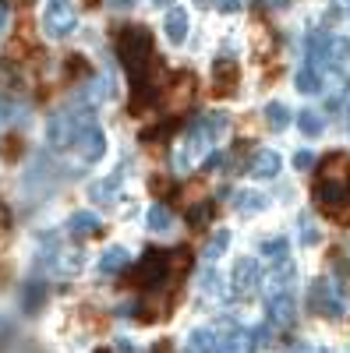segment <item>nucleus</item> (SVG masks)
<instances>
[{"instance_id":"1","label":"nucleus","mask_w":350,"mask_h":353,"mask_svg":"<svg viewBox=\"0 0 350 353\" xmlns=\"http://www.w3.org/2000/svg\"><path fill=\"white\" fill-rule=\"evenodd\" d=\"M311 198L326 216L350 223V156L347 152H329L318 163V181L311 188Z\"/></svg>"},{"instance_id":"2","label":"nucleus","mask_w":350,"mask_h":353,"mask_svg":"<svg viewBox=\"0 0 350 353\" xmlns=\"http://www.w3.org/2000/svg\"><path fill=\"white\" fill-rule=\"evenodd\" d=\"M113 46H117V57H121V64H124L131 85L153 78L149 74L153 61H156V57H153V32L145 25H121L113 32Z\"/></svg>"},{"instance_id":"3","label":"nucleus","mask_w":350,"mask_h":353,"mask_svg":"<svg viewBox=\"0 0 350 353\" xmlns=\"http://www.w3.org/2000/svg\"><path fill=\"white\" fill-rule=\"evenodd\" d=\"M230 128L226 113H202L188 124L184 131V141H181V156H177V170H191V166H202L206 152L213 149V141L223 138Z\"/></svg>"},{"instance_id":"4","label":"nucleus","mask_w":350,"mask_h":353,"mask_svg":"<svg viewBox=\"0 0 350 353\" xmlns=\"http://www.w3.org/2000/svg\"><path fill=\"white\" fill-rule=\"evenodd\" d=\"M308 304L315 314H322V318H343L347 314V293L336 279H315L311 290H308Z\"/></svg>"},{"instance_id":"5","label":"nucleus","mask_w":350,"mask_h":353,"mask_svg":"<svg viewBox=\"0 0 350 353\" xmlns=\"http://www.w3.org/2000/svg\"><path fill=\"white\" fill-rule=\"evenodd\" d=\"M85 113V110H81ZM78 110H57L50 117V124H46V141L53 145V149H68V145H75V134L78 128L89 121V117H81Z\"/></svg>"},{"instance_id":"6","label":"nucleus","mask_w":350,"mask_h":353,"mask_svg":"<svg viewBox=\"0 0 350 353\" xmlns=\"http://www.w3.org/2000/svg\"><path fill=\"white\" fill-rule=\"evenodd\" d=\"M170 251H145V258L138 261V269H135V286H145V290H153V286H163L170 279Z\"/></svg>"},{"instance_id":"7","label":"nucleus","mask_w":350,"mask_h":353,"mask_svg":"<svg viewBox=\"0 0 350 353\" xmlns=\"http://www.w3.org/2000/svg\"><path fill=\"white\" fill-rule=\"evenodd\" d=\"M78 28V11L68 4V0H53V4L43 11V32L50 39H68Z\"/></svg>"},{"instance_id":"8","label":"nucleus","mask_w":350,"mask_h":353,"mask_svg":"<svg viewBox=\"0 0 350 353\" xmlns=\"http://www.w3.org/2000/svg\"><path fill=\"white\" fill-rule=\"evenodd\" d=\"M75 145H78V156H81V163H99L103 159V152H106V138H103V131H99V124L96 121H85L81 128H78V134H75Z\"/></svg>"},{"instance_id":"9","label":"nucleus","mask_w":350,"mask_h":353,"mask_svg":"<svg viewBox=\"0 0 350 353\" xmlns=\"http://www.w3.org/2000/svg\"><path fill=\"white\" fill-rule=\"evenodd\" d=\"M262 283V272H258V261L255 258H237L233 265V293L237 297H251Z\"/></svg>"},{"instance_id":"10","label":"nucleus","mask_w":350,"mask_h":353,"mask_svg":"<svg viewBox=\"0 0 350 353\" xmlns=\"http://www.w3.org/2000/svg\"><path fill=\"white\" fill-rule=\"evenodd\" d=\"M106 99H110V78H106V74H99V78L89 74V81H81L78 96H75L78 110H96V106L106 103Z\"/></svg>"},{"instance_id":"11","label":"nucleus","mask_w":350,"mask_h":353,"mask_svg":"<svg viewBox=\"0 0 350 353\" xmlns=\"http://www.w3.org/2000/svg\"><path fill=\"white\" fill-rule=\"evenodd\" d=\"M237 78H241V68L233 57H220L213 64V92L216 96H230L233 88H237Z\"/></svg>"},{"instance_id":"12","label":"nucleus","mask_w":350,"mask_h":353,"mask_svg":"<svg viewBox=\"0 0 350 353\" xmlns=\"http://www.w3.org/2000/svg\"><path fill=\"white\" fill-rule=\"evenodd\" d=\"M294 318H298V304H294V297H290V290L273 293L269 297V325L286 329V325H294Z\"/></svg>"},{"instance_id":"13","label":"nucleus","mask_w":350,"mask_h":353,"mask_svg":"<svg viewBox=\"0 0 350 353\" xmlns=\"http://www.w3.org/2000/svg\"><path fill=\"white\" fill-rule=\"evenodd\" d=\"M280 166H283V159L273 149H258L248 163V173L255 176V181H273V176H280Z\"/></svg>"},{"instance_id":"14","label":"nucleus","mask_w":350,"mask_h":353,"mask_svg":"<svg viewBox=\"0 0 350 353\" xmlns=\"http://www.w3.org/2000/svg\"><path fill=\"white\" fill-rule=\"evenodd\" d=\"M258 343H255V332L248 329H237V325H230L226 336L220 339V353H255Z\"/></svg>"},{"instance_id":"15","label":"nucleus","mask_w":350,"mask_h":353,"mask_svg":"<svg viewBox=\"0 0 350 353\" xmlns=\"http://www.w3.org/2000/svg\"><path fill=\"white\" fill-rule=\"evenodd\" d=\"M103 230V219L96 216V212H89V209H78V212H71V219H68V233L71 237H96V233Z\"/></svg>"},{"instance_id":"16","label":"nucleus","mask_w":350,"mask_h":353,"mask_svg":"<svg viewBox=\"0 0 350 353\" xmlns=\"http://www.w3.org/2000/svg\"><path fill=\"white\" fill-rule=\"evenodd\" d=\"M294 261L290 258H283V261H276L273 265V272H269V279H266V297H273V293H286L290 290V283H294Z\"/></svg>"},{"instance_id":"17","label":"nucleus","mask_w":350,"mask_h":353,"mask_svg":"<svg viewBox=\"0 0 350 353\" xmlns=\"http://www.w3.org/2000/svg\"><path fill=\"white\" fill-rule=\"evenodd\" d=\"M347 64H350V39L347 36H329L326 39V68L343 71Z\"/></svg>"},{"instance_id":"18","label":"nucleus","mask_w":350,"mask_h":353,"mask_svg":"<svg viewBox=\"0 0 350 353\" xmlns=\"http://www.w3.org/2000/svg\"><path fill=\"white\" fill-rule=\"evenodd\" d=\"M163 32H166V39H170L173 46H181V43L188 39V11L170 8L166 18H163Z\"/></svg>"},{"instance_id":"19","label":"nucleus","mask_w":350,"mask_h":353,"mask_svg":"<svg viewBox=\"0 0 350 353\" xmlns=\"http://www.w3.org/2000/svg\"><path fill=\"white\" fill-rule=\"evenodd\" d=\"M128 265H131L128 248H121V244H110V248L103 251V258H99V272H103V276H117V272H124Z\"/></svg>"},{"instance_id":"20","label":"nucleus","mask_w":350,"mask_h":353,"mask_svg":"<svg viewBox=\"0 0 350 353\" xmlns=\"http://www.w3.org/2000/svg\"><path fill=\"white\" fill-rule=\"evenodd\" d=\"M170 85H177V92H173V88H170V106L173 110H181V106H188L191 99H195V74H177V78H173Z\"/></svg>"},{"instance_id":"21","label":"nucleus","mask_w":350,"mask_h":353,"mask_svg":"<svg viewBox=\"0 0 350 353\" xmlns=\"http://www.w3.org/2000/svg\"><path fill=\"white\" fill-rule=\"evenodd\" d=\"M233 209H237L241 216H258L269 209V198L258 194V191H237V201H233Z\"/></svg>"},{"instance_id":"22","label":"nucleus","mask_w":350,"mask_h":353,"mask_svg":"<svg viewBox=\"0 0 350 353\" xmlns=\"http://www.w3.org/2000/svg\"><path fill=\"white\" fill-rule=\"evenodd\" d=\"M213 216H216V201H209V198H202V201H195L191 209H188V226L191 230H206L209 223H213Z\"/></svg>"},{"instance_id":"23","label":"nucleus","mask_w":350,"mask_h":353,"mask_svg":"<svg viewBox=\"0 0 350 353\" xmlns=\"http://www.w3.org/2000/svg\"><path fill=\"white\" fill-rule=\"evenodd\" d=\"M184 353H220V339L213 329H195L188 336V350Z\"/></svg>"},{"instance_id":"24","label":"nucleus","mask_w":350,"mask_h":353,"mask_svg":"<svg viewBox=\"0 0 350 353\" xmlns=\"http://www.w3.org/2000/svg\"><path fill=\"white\" fill-rule=\"evenodd\" d=\"M145 226H149L153 233H170L173 230V216H170V209L163 201L149 205V212H145Z\"/></svg>"},{"instance_id":"25","label":"nucleus","mask_w":350,"mask_h":353,"mask_svg":"<svg viewBox=\"0 0 350 353\" xmlns=\"http://www.w3.org/2000/svg\"><path fill=\"white\" fill-rule=\"evenodd\" d=\"M46 304V286L36 279V283H25V290H21V307L28 311V314H36L39 307Z\"/></svg>"},{"instance_id":"26","label":"nucleus","mask_w":350,"mask_h":353,"mask_svg":"<svg viewBox=\"0 0 350 353\" xmlns=\"http://www.w3.org/2000/svg\"><path fill=\"white\" fill-rule=\"evenodd\" d=\"M121 181H124V173L113 170V176H106V181H99V184L89 188V198L93 201H117L113 194H117V188H121Z\"/></svg>"},{"instance_id":"27","label":"nucleus","mask_w":350,"mask_h":353,"mask_svg":"<svg viewBox=\"0 0 350 353\" xmlns=\"http://www.w3.org/2000/svg\"><path fill=\"white\" fill-rule=\"evenodd\" d=\"M294 85H298V92H304V96H315V92H322V74H318L311 64H304V68L298 71Z\"/></svg>"},{"instance_id":"28","label":"nucleus","mask_w":350,"mask_h":353,"mask_svg":"<svg viewBox=\"0 0 350 353\" xmlns=\"http://www.w3.org/2000/svg\"><path fill=\"white\" fill-rule=\"evenodd\" d=\"M298 128L304 138H318L326 131V121H322V113H315V110H301L298 113Z\"/></svg>"},{"instance_id":"29","label":"nucleus","mask_w":350,"mask_h":353,"mask_svg":"<svg viewBox=\"0 0 350 353\" xmlns=\"http://www.w3.org/2000/svg\"><path fill=\"white\" fill-rule=\"evenodd\" d=\"M290 106L286 103H269L266 106V124H269V131H286V124H290Z\"/></svg>"},{"instance_id":"30","label":"nucleus","mask_w":350,"mask_h":353,"mask_svg":"<svg viewBox=\"0 0 350 353\" xmlns=\"http://www.w3.org/2000/svg\"><path fill=\"white\" fill-rule=\"evenodd\" d=\"M226 248H230V230H216V233H213V241L206 244V251H202V258H206V261L213 265V261H216Z\"/></svg>"},{"instance_id":"31","label":"nucleus","mask_w":350,"mask_h":353,"mask_svg":"<svg viewBox=\"0 0 350 353\" xmlns=\"http://www.w3.org/2000/svg\"><path fill=\"white\" fill-rule=\"evenodd\" d=\"M262 254H266V258L276 265V261L290 258V244H286L283 237H276V241H266V244H262Z\"/></svg>"},{"instance_id":"32","label":"nucleus","mask_w":350,"mask_h":353,"mask_svg":"<svg viewBox=\"0 0 350 353\" xmlns=\"http://www.w3.org/2000/svg\"><path fill=\"white\" fill-rule=\"evenodd\" d=\"M198 290L202 293H206V297H220V276H216V269H213V265H209V269L206 272H202V279H198Z\"/></svg>"},{"instance_id":"33","label":"nucleus","mask_w":350,"mask_h":353,"mask_svg":"<svg viewBox=\"0 0 350 353\" xmlns=\"http://www.w3.org/2000/svg\"><path fill=\"white\" fill-rule=\"evenodd\" d=\"M301 244H304V248H315V244H318V226H315V219H311L308 212L301 216Z\"/></svg>"},{"instance_id":"34","label":"nucleus","mask_w":350,"mask_h":353,"mask_svg":"<svg viewBox=\"0 0 350 353\" xmlns=\"http://www.w3.org/2000/svg\"><path fill=\"white\" fill-rule=\"evenodd\" d=\"M64 71H68V78H75V74H85V71H89V64H85L81 57L75 53V57H68V64H64Z\"/></svg>"},{"instance_id":"35","label":"nucleus","mask_w":350,"mask_h":353,"mask_svg":"<svg viewBox=\"0 0 350 353\" xmlns=\"http://www.w3.org/2000/svg\"><path fill=\"white\" fill-rule=\"evenodd\" d=\"M269 339H273V325H258L255 329V343L258 346H269Z\"/></svg>"},{"instance_id":"36","label":"nucleus","mask_w":350,"mask_h":353,"mask_svg":"<svg viewBox=\"0 0 350 353\" xmlns=\"http://www.w3.org/2000/svg\"><path fill=\"white\" fill-rule=\"evenodd\" d=\"M213 4H216L223 14H230V11H241V4H244V0H213Z\"/></svg>"},{"instance_id":"37","label":"nucleus","mask_w":350,"mask_h":353,"mask_svg":"<svg viewBox=\"0 0 350 353\" xmlns=\"http://www.w3.org/2000/svg\"><path fill=\"white\" fill-rule=\"evenodd\" d=\"M294 166H298V170H311V166H315V156H311V152H298V156H294Z\"/></svg>"},{"instance_id":"38","label":"nucleus","mask_w":350,"mask_h":353,"mask_svg":"<svg viewBox=\"0 0 350 353\" xmlns=\"http://www.w3.org/2000/svg\"><path fill=\"white\" fill-rule=\"evenodd\" d=\"M113 353H142V350H138L131 339H117V343H113Z\"/></svg>"},{"instance_id":"39","label":"nucleus","mask_w":350,"mask_h":353,"mask_svg":"<svg viewBox=\"0 0 350 353\" xmlns=\"http://www.w3.org/2000/svg\"><path fill=\"white\" fill-rule=\"evenodd\" d=\"M8 21H11V8H8V0H0V36H4Z\"/></svg>"},{"instance_id":"40","label":"nucleus","mask_w":350,"mask_h":353,"mask_svg":"<svg viewBox=\"0 0 350 353\" xmlns=\"http://www.w3.org/2000/svg\"><path fill=\"white\" fill-rule=\"evenodd\" d=\"M135 0H110V11H131Z\"/></svg>"},{"instance_id":"41","label":"nucleus","mask_w":350,"mask_h":353,"mask_svg":"<svg viewBox=\"0 0 350 353\" xmlns=\"http://www.w3.org/2000/svg\"><path fill=\"white\" fill-rule=\"evenodd\" d=\"M286 353H326V350H318V346H304V343H298V346H290Z\"/></svg>"},{"instance_id":"42","label":"nucleus","mask_w":350,"mask_h":353,"mask_svg":"<svg viewBox=\"0 0 350 353\" xmlns=\"http://www.w3.org/2000/svg\"><path fill=\"white\" fill-rule=\"evenodd\" d=\"M333 8L336 11H350V0H333Z\"/></svg>"},{"instance_id":"43","label":"nucleus","mask_w":350,"mask_h":353,"mask_svg":"<svg viewBox=\"0 0 350 353\" xmlns=\"http://www.w3.org/2000/svg\"><path fill=\"white\" fill-rule=\"evenodd\" d=\"M153 4H156V8H170V4H173V0H153Z\"/></svg>"},{"instance_id":"44","label":"nucleus","mask_w":350,"mask_h":353,"mask_svg":"<svg viewBox=\"0 0 350 353\" xmlns=\"http://www.w3.org/2000/svg\"><path fill=\"white\" fill-rule=\"evenodd\" d=\"M273 8H290V0H273Z\"/></svg>"},{"instance_id":"45","label":"nucleus","mask_w":350,"mask_h":353,"mask_svg":"<svg viewBox=\"0 0 350 353\" xmlns=\"http://www.w3.org/2000/svg\"><path fill=\"white\" fill-rule=\"evenodd\" d=\"M89 4H96V0H89Z\"/></svg>"}]
</instances>
